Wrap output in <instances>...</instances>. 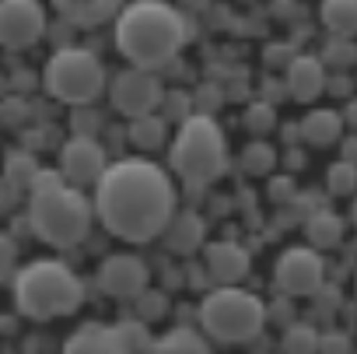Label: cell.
Returning a JSON list of instances; mask_svg holds the SVG:
<instances>
[{"label": "cell", "mask_w": 357, "mask_h": 354, "mask_svg": "<svg viewBox=\"0 0 357 354\" xmlns=\"http://www.w3.org/2000/svg\"><path fill=\"white\" fill-rule=\"evenodd\" d=\"M91 207L102 228L130 246L154 242L178 211L172 175L147 158L109 161L95 183Z\"/></svg>", "instance_id": "1"}, {"label": "cell", "mask_w": 357, "mask_h": 354, "mask_svg": "<svg viewBox=\"0 0 357 354\" xmlns=\"http://www.w3.org/2000/svg\"><path fill=\"white\" fill-rule=\"evenodd\" d=\"M112 22H116V50L130 60V67L144 71L168 67L190 39L183 11L165 4V0H130Z\"/></svg>", "instance_id": "2"}, {"label": "cell", "mask_w": 357, "mask_h": 354, "mask_svg": "<svg viewBox=\"0 0 357 354\" xmlns=\"http://www.w3.org/2000/svg\"><path fill=\"white\" fill-rule=\"evenodd\" d=\"M95 221L91 200L81 193V186L67 183L60 172H43L29 186V225L36 239L56 249H74L88 239Z\"/></svg>", "instance_id": "3"}, {"label": "cell", "mask_w": 357, "mask_h": 354, "mask_svg": "<svg viewBox=\"0 0 357 354\" xmlns=\"http://www.w3.org/2000/svg\"><path fill=\"white\" fill-rule=\"evenodd\" d=\"M15 309L32 323L74 316L84 302V281L63 260H32L11 281Z\"/></svg>", "instance_id": "4"}, {"label": "cell", "mask_w": 357, "mask_h": 354, "mask_svg": "<svg viewBox=\"0 0 357 354\" xmlns=\"http://www.w3.org/2000/svg\"><path fill=\"white\" fill-rule=\"evenodd\" d=\"M172 172L186 186H211L228 172V140L214 116L197 112L178 123L168 151Z\"/></svg>", "instance_id": "5"}, {"label": "cell", "mask_w": 357, "mask_h": 354, "mask_svg": "<svg viewBox=\"0 0 357 354\" xmlns=\"http://www.w3.org/2000/svg\"><path fill=\"white\" fill-rule=\"evenodd\" d=\"M200 326L214 344H252L266 326V302L242 284H218L200 302Z\"/></svg>", "instance_id": "6"}, {"label": "cell", "mask_w": 357, "mask_h": 354, "mask_svg": "<svg viewBox=\"0 0 357 354\" xmlns=\"http://www.w3.org/2000/svg\"><path fill=\"white\" fill-rule=\"evenodd\" d=\"M43 84H46V91L56 102L91 105L102 95V88H105V67H102V60L91 50L63 46V50H56L50 57L46 74H43Z\"/></svg>", "instance_id": "7"}, {"label": "cell", "mask_w": 357, "mask_h": 354, "mask_svg": "<svg viewBox=\"0 0 357 354\" xmlns=\"http://www.w3.org/2000/svg\"><path fill=\"white\" fill-rule=\"evenodd\" d=\"M273 281L284 295L291 298H308L322 288L326 281V263L319 256V249L312 246H291L277 256V267H273Z\"/></svg>", "instance_id": "8"}, {"label": "cell", "mask_w": 357, "mask_h": 354, "mask_svg": "<svg viewBox=\"0 0 357 354\" xmlns=\"http://www.w3.org/2000/svg\"><path fill=\"white\" fill-rule=\"evenodd\" d=\"M161 81L158 71H144V67H126L123 74L112 78L109 84V98L123 116H144V112H158L161 105Z\"/></svg>", "instance_id": "9"}, {"label": "cell", "mask_w": 357, "mask_h": 354, "mask_svg": "<svg viewBox=\"0 0 357 354\" xmlns=\"http://www.w3.org/2000/svg\"><path fill=\"white\" fill-rule=\"evenodd\" d=\"M46 32V8L39 0H0V46L29 50Z\"/></svg>", "instance_id": "10"}, {"label": "cell", "mask_w": 357, "mask_h": 354, "mask_svg": "<svg viewBox=\"0 0 357 354\" xmlns=\"http://www.w3.org/2000/svg\"><path fill=\"white\" fill-rule=\"evenodd\" d=\"M105 165H109V154L95 137L81 133L60 147V175L74 186H95L98 175L105 172Z\"/></svg>", "instance_id": "11"}, {"label": "cell", "mask_w": 357, "mask_h": 354, "mask_svg": "<svg viewBox=\"0 0 357 354\" xmlns=\"http://www.w3.org/2000/svg\"><path fill=\"white\" fill-rule=\"evenodd\" d=\"M151 281V270L140 256L133 253H112L98 267V288L109 298H137Z\"/></svg>", "instance_id": "12"}, {"label": "cell", "mask_w": 357, "mask_h": 354, "mask_svg": "<svg viewBox=\"0 0 357 354\" xmlns=\"http://www.w3.org/2000/svg\"><path fill=\"white\" fill-rule=\"evenodd\" d=\"M204 263H207V274L211 281L218 284H242L252 260H249V249L231 242V239H218V242H204Z\"/></svg>", "instance_id": "13"}, {"label": "cell", "mask_w": 357, "mask_h": 354, "mask_svg": "<svg viewBox=\"0 0 357 354\" xmlns=\"http://www.w3.org/2000/svg\"><path fill=\"white\" fill-rule=\"evenodd\" d=\"M326 81H329V74H326V64L319 60V57H308V53H294L291 57V64L284 67V88H287V95L291 98H298V102H315L322 91H326Z\"/></svg>", "instance_id": "14"}, {"label": "cell", "mask_w": 357, "mask_h": 354, "mask_svg": "<svg viewBox=\"0 0 357 354\" xmlns=\"http://www.w3.org/2000/svg\"><path fill=\"white\" fill-rule=\"evenodd\" d=\"M158 239L165 242L168 253L193 256V253L204 249V242H207V225H204V218H200L197 211H175Z\"/></svg>", "instance_id": "15"}, {"label": "cell", "mask_w": 357, "mask_h": 354, "mask_svg": "<svg viewBox=\"0 0 357 354\" xmlns=\"http://www.w3.org/2000/svg\"><path fill=\"white\" fill-rule=\"evenodd\" d=\"M50 4L63 22H70L77 29H95L119 15L123 0H50Z\"/></svg>", "instance_id": "16"}, {"label": "cell", "mask_w": 357, "mask_h": 354, "mask_svg": "<svg viewBox=\"0 0 357 354\" xmlns=\"http://www.w3.org/2000/svg\"><path fill=\"white\" fill-rule=\"evenodd\" d=\"M63 354H130L112 326L102 323H84L63 340Z\"/></svg>", "instance_id": "17"}, {"label": "cell", "mask_w": 357, "mask_h": 354, "mask_svg": "<svg viewBox=\"0 0 357 354\" xmlns=\"http://www.w3.org/2000/svg\"><path fill=\"white\" fill-rule=\"evenodd\" d=\"M298 133H301L312 147H329V144H336L340 133H343V116H340L336 109H326V105L308 109L305 119H301V126H298Z\"/></svg>", "instance_id": "18"}, {"label": "cell", "mask_w": 357, "mask_h": 354, "mask_svg": "<svg viewBox=\"0 0 357 354\" xmlns=\"http://www.w3.org/2000/svg\"><path fill=\"white\" fill-rule=\"evenodd\" d=\"M343 232H347L343 218L329 207H319L305 218V239L312 249H336L343 242Z\"/></svg>", "instance_id": "19"}, {"label": "cell", "mask_w": 357, "mask_h": 354, "mask_svg": "<svg viewBox=\"0 0 357 354\" xmlns=\"http://www.w3.org/2000/svg\"><path fill=\"white\" fill-rule=\"evenodd\" d=\"M151 351L154 354H211V344H207V333H200V330L175 326V330L161 333L151 344Z\"/></svg>", "instance_id": "20"}, {"label": "cell", "mask_w": 357, "mask_h": 354, "mask_svg": "<svg viewBox=\"0 0 357 354\" xmlns=\"http://www.w3.org/2000/svg\"><path fill=\"white\" fill-rule=\"evenodd\" d=\"M319 18L329 29V36L354 39L357 36V0H322Z\"/></svg>", "instance_id": "21"}, {"label": "cell", "mask_w": 357, "mask_h": 354, "mask_svg": "<svg viewBox=\"0 0 357 354\" xmlns=\"http://www.w3.org/2000/svg\"><path fill=\"white\" fill-rule=\"evenodd\" d=\"M168 140V119L158 112H144L130 119V144L140 151H158Z\"/></svg>", "instance_id": "22"}, {"label": "cell", "mask_w": 357, "mask_h": 354, "mask_svg": "<svg viewBox=\"0 0 357 354\" xmlns=\"http://www.w3.org/2000/svg\"><path fill=\"white\" fill-rule=\"evenodd\" d=\"M36 175H39V161H36V154H32V151L15 147V151H8V154H4V179H8L11 186L29 190Z\"/></svg>", "instance_id": "23"}, {"label": "cell", "mask_w": 357, "mask_h": 354, "mask_svg": "<svg viewBox=\"0 0 357 354\" xmlns=\"http://www.w3.org/2000/svg\"><path fill=\"white\" fill-rule=\"evenodd\" d=\"M280 347H284V354H319V330L305 319H294L284 326Z\"/></svg>", "instance_id": "24"}, {"label": "cell", "mask_w": 357, "mask_h": 354, "mask_svg": "<svg viewBox=\"0 0 357 354\" xmlns=\"http://www.w3.org/2000/svg\"><path fill=\"white\" fill-rule=\"evenodd\" d=\"M326 190L333 197H354L357 193V161H347V158L333 161L326 168Z\"/></svg>", "instance_id": "25"}, {"label": "cell", "mask_w": 357, "mask_h": 354, "mask_svg": "<svg viewBox=\"0 0 357 354\" xmlns=\"http://www.w3.org/2000/svg\"><path fill=\"white\" fill-rule=\"evenodd\" d=\"M273 165H277V147H273V144H266V140L245 144V151H242V168H245L249 175H270Z\"/></svg>", "instance_id": "26"}, {"label": "cell", "mask_w": 357, "mask_h": 354, "mask_svg": "<svg viewBox=\"0 0 357 354\" xmlns=\"http://www.w3.org/2000/svg\"><path fill=\"white\" fill-rule=\"evenodd\" d=\"M326 67H336V71H343V67H350V64H357V43L354 39H343V36H333L329 43H326V50H322V57H319Z\"/></svg>", "instance_id": "27"}, {"label": "cell", "mask_w": 357, "mask_h": 354, "mask_svg": "<svg viewBox=\"0 0 357 354\" xmlns=\"http://www.w3.org/2000/svg\"><path fill=\"white\" fill-rule=\"evenodd\" d=\"M112 330L119 333V340H123V347H126L130 354H137V351H144V347L154 344V337H151V330H147L144 319H123V323H116Z\"/></svg>", "instance_id": "28"}, {"label": "cell", "mask_w": 357, "mask_h": 354, "mask_svg": "<svg viewBox=\"0 0 357 354\" xmlns=\"http://www.w3.org/2000/svg\"><path fill=\"white\" fill-rule=\"evenodd\" d=\"M242 123H245V130H249V133H256V137L270 133V130H273V123H277V109H273V102H266V98L252 102V105L245 109Z\"/></svg>", "instance_id": "29"}, {"label": "cell", "mask_w": 357, "mask_h": 354, "mask_svg": "<svg viewBox=\"0 0 357 354\" xmlns=\"http://www.w3.org/2000/svg\"><path fill=\"white\" fill-rule=\"evenodd\" d=\"M319 354H354V340L347 330H326L319 333Z\"/></svg>", "instance_id": "30"}, {"label": "cell", "mask_w": 357, "mask_h": 354, "mask_svg": "<svg viewBox=\"0 0 357 354\" xmlns=\"http://www.w3.org/2000/svg\"><path fill=\"white\" fill-rule=\"evenodd\" d=\"M137 298H140V319H144V323L161 319V316L168 312V295H161V291H147V288H144Z\"/></svg>", "instance_id": "31"}, {"label": "cell", "mask_w": 357, "mask_h": 354, "mask_svg": "<svg viewBox=\"0 0 357 354\" xmlns=\"http://www.w3.org/2000/svg\"><path fill=\"white\" fill-rule=\"evenodd\" d=\"M0 123L4 126H25L29 123V102L25 98H4L0 102Z\"/></svg>", "instance_id": "32"}, {"label": "cell", "mask_w": 357, "mask_h": 354, "mask_svg": "<svg viewBox=\"0 0 357 354\" xmlns=\"http://www.w3.org/2000/svg\"><path fill=\"white\" fill-rule=\"evenodd\" d=\"M291 46H266V53H263V60H266V67H287L291 64Z\"/></svg>", "instance_id": "33"}, {"label": "cell", "mask_w": 357, "mask_h": 354, "mask_svg": "<svg viewBox=\"0 0 357 354\" xmlns=\"http://www.w3.org/2000/svg\"><path fill=\"white\" fill-rule=\"evenodd\" d=\"M291 197H294L291 179H273V183H270V200H273V204H284V200H291Z\"/></svg>", "instance_id": "34"}, {"label": "cell", "mask_w": 357, "mask_h": 354, "mask_svg": "<svg viewBox=\"0 0 357 354\" xmlns=\"http://www.w3.org/2000/svg\"><path fill=\"white\" fill-rule=\"evenodd\" d=\"M343 126H354V133H357V95H350L347 98V105H343Z\"/></svg>", "instance_id": "35"}, {"label": "cell", "mask_w": 357, "mask_h": 354, "mask_svg": "<svg viewBox=\"0 0 357 354\" xmlns=\"http://www.w3.org/2000/svg\"><path fill=\"white\" fill-rule=\"evenodd\" d=\"M15 253H18V246H15V242H11L8 235H0V267H4V263H8V260H11Z\"/></svg>", "instance_id": "36"}, {"label": "cell", "mask_w": 357, "mask_h": 354, "mask_svg": "<svg viewBox=\"0 0 357 354\" xmlns=\"http://www.w3.org/2000/svg\"><path fill=\"white\" fill-rule=\"evenodd\" d=\"M343 158H347V161H357V133L343 144Z\"/></svg>", "instance_id": "37"}, {"label": "cell", "mask_w": 357, "mask_h": 354, "mask_svg": "<svg viewBox=\"0 0 357 354\" xmlns=\"http://www.w3.org/2000/svg\"><path fill=\"white\" fill-rule=\"evenodd\" d=\"M186 8H204V4H211V0H183Z\"/></svg>", "instance_id": "38"}, {"label": "cell", "mask_w": 357, "mask_h": 354, "mask_svg": "<svg viewBox=\"0 0 357 354\" xmlns=\"http://www.w3.org/2000/svg\"><path fill=\"white\" fill-rule=\"evenodd\" d=\"M350 218H354V228H357V200H354V211H350Z\"/></svg>", "instance_id": "39"}]
</instances>
